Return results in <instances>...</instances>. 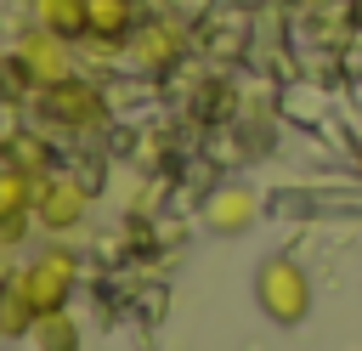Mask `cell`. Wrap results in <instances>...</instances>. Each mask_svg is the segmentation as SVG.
<instances>
[{
  "mask_svg": "<svg viewBox=\"0 0 362 351\" xmlns=\"http://www.w3.org/2000/svg\"><path fill=\"white\" fill-rule=\"evenodd\" d=\"M255 300H260V311H266L272 323H300V317L311 311V283H305V272H300L288 255H272V260L255 272Z\"/></svg>",
  "mask_w": 362,
  "mask_h": 351,
  "instance_id": "cell-1",
  "label": "cell"
},
{
  "mask_svg": "<svg viewBox=\"0 0 362 351\" xmlns=\"http://www.w3.org/2000/svg\"><path fill=\"white\" fill-rule=\"evenodd\" d=\"M40 119H51V125H62V130H96L102 119H107V102H102V91L90 85V79H57V85H40Z\"/></svg>",
  "mask_w": 362,
  "mask_h": 351,
  "instance_id": "cell-2",
  "label": "cell"
},
{
  "mask_svg": "<svg viewBox=\"0 0 362 351\" xmlns=\"http://www.w3.org/2000/svg\"><path fill=\"white\" fill-rule=\"evenodd\" d=\"M68 45H74V40H62V34H51V28H40V23H34V28L17 40V51H11V57L34 74V85H57V79H68V74H74V51H68Z\"/></svg>",
  "mask_w": 362,
  "mask_h": 351,
  "instance_id": "cell-3",
  "label": "cell"
},
{
  "mask_svg": "<svg viewBox=\"0 0 362 351\" xmlns=\"http://www.w3.org/2000/svg\"><path fill=\"white\" fill-rule=\"evenodd\" d=\"M17 283L28 289V300H34L40 311H62L68 283H74V255H68V249H45L28 272H17Z\"/></svg>",
  "mask_w": 362,
  "mask_h": 351,
  "instance_id": "cell-4",
  "label": "cell"
},
{
  "mask_svg": "<svg viewBox=\"0 0 362 351\" xmlns=\"http://www.w3.org/2000/svg\"><path fill=\"white\" fill-rule=\"evenodd\" d=\"M34 215H40L51 232L74 226V221L85 215V187H79V181H68V176H45V181L34 187Z\"/></svg>",
  "mask_w": 362,
  "mask_h": 351,
  "instance_id": "cell-5",
  "label": "cell"
},
{
  "mask_svg": "<svg viewBox=\"0 0 362 351\" xmlns=\"http://www.w3.org/2000/svg\"><path fill=\"white\" fill-rule=\"evenodd\" d=\"M130 57L141 62V68H170L175 57H181V28L175 23H147V28H136L130 34Z\"/></svg>",
  "mask_w": 362,
  "mask_h": 351,
  "instance_id": "cell-6",
  "label": "cell"
},
{
  "mask_svg": "<svg viewBox=\"0 0 362 351\" xmlns=\"http://www.w3.org/2000/svg\"><path fill=\"white\" fill-rule=\"evenodd\" d=\"M0 164H11L23 176H45L51 170V147H45L40 130H6L0 136Z\"/></svg>",
  "mask_w": 362,
  "mask_h": 351,
  "instance_id": "cell-7",
  "label": "cell"
},
{
  "mask_svg": "<svg viewBox=\"0 0 362 351\" xmlns=\"http://www.w3.org/2000/svg\"><path fill=\"white\" fill-rule=\"evenodd\" d=\"M34 23L62 34V40H85L90 34V0H34Z\"/></svg>",
  "mask_w": 362,
  "mask_h": 351,
  "instance_id": "cell-8",
  "label": "cell"
},
{
  "mask_svg": "<svg viewBox=\"0 0 362 351\" xmlns=\"http://www.w3.org/2000/svg\"><path fill=\"white\" fill-rule=\"evenodd\" d=\"M204 221H209L215 232H243V226L255 221V192H249V187H221V192L209 198Z\"/></svg>",
  "mask_w": 362,
  "mask_h": 351,
  "instance_id": "cell-9",
  "label": "cell"
},
{
  "mask_svg": "<svg viewBox=\"0 0 362 351\" xmlns=\"http://www.w3.org/2000/svg\"><path fill=\"white\" fill-rule=\"evenodd\" d=\"M90 34L113 40V45H130V34H136V0H90Z\"/></svg>",
  "mask_w": 362,
  "mask_h": 351,
  "instance_id": "cell-10",
  "label": "cell"
},
{
  "mask_svg": "<svg viewBox=\"0 0 362 351\" xmlns=\"http://www.w3.org/2000/svg\"><path fill=\"white\" fill-rule=\"evenodd\" d=\"M34 317H40V306L28 300V289L11 277H0V334H28L34 328Z\"/></svg>",
  "mask_w": 362,
  "mask_h": 351,
  "instance_id": "cell-11",
  "label": "cell"
},
{
  "mask_svg": "<svg viewBox=\"0 0 362 351\" xmlns=\"http://www.w3.org/2000/svg\"><path fill=\"white\" fill-rule=\"evenodd\" d=\"M28 334H34L40 351H79V323H74L68 311H40Z\"/></svg>",
  "mask_w": 362,
  "mask_h": 351,
  "instance_id": "cell-12",
  "label": "cell"
},
{
  "mask_svg": "<svg viewBox=\"0 0 362 351\" xmlns=\"http://www.w3.org/2000/svg\"><path fill=\"white\" fill-rule=\"evenodd\" d=\"M23 209H34V176L0 164V221L6 215H23Z\"/></svg>",
  "mask_w": 362,
  "mask_h": 351,
  "instance_id": "cell-13",
  "label": "cell"
},
{
  "mask_svg": "<svg viewBox=\"0 0 362 351\" xmlns=\"http://www.w3.org/2000/svg\"><path fill=\"white\" fill-rule=\"evenodd\" d=\"M351 28H362V0H351Z\"/></svg>",
  "mask_w": 362,
  "mask_h": 351,
  "instance_id": "cell-14",
  "label": "cell"
},
{
  "mask_svg": "<svg viewBox=\"0 0 362 351\" xmlns=\"http://www.w3.org/2000/svg\"><path fill=\"white\" fill-rule=\"evenodd\" d=\"M294 6H317V0H294Z\"/></svg>",
  "mask_w": 362,
  "mask_h": 351,
  "instance_id": "cell-15",
  "label": "cell"
},
{
  "mask_svg": "<svg viewBox=\"0 0 362 351\" xmlns=\"http://www.w3.org/2000/svg\"><path fill=\"white\" fill-rule=\"evenodd\" d=\"M356 170H362V164H356Z\"/></svg>",
  "mask_w": 362,
  "mask_h": 351,
  "instance_id": "cell-16",
  "label": "cell"
}]
</instances>
